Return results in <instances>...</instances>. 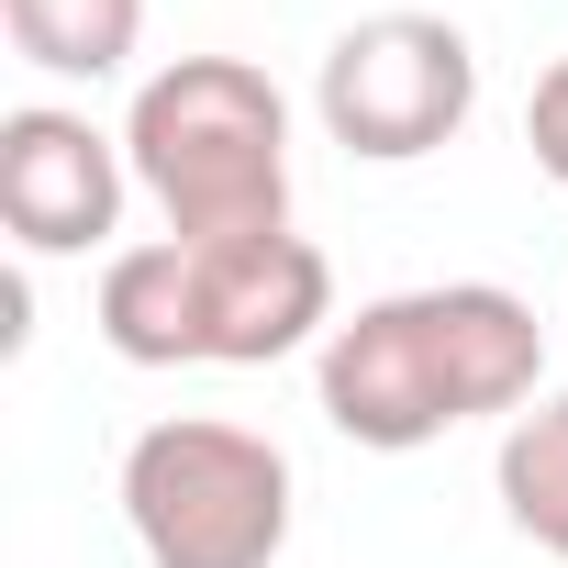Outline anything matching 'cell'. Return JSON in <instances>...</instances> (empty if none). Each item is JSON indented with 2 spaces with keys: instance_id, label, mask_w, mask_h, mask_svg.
Listing matches in <instances>:
<instances>
[{
  "instance_id": "6da1fadb",
  "label": "cell",
  "mask_w": 568,
  "mask_h": 568,
  "mask_svg": "<svg viewBox=\"0 0 568 568\" xmlns=\"http://www.w3.org/2000/svg\"><path fill=\"white\" fill-rule=\"evenodd\" d=\"M546 390V324L501 278H424V291L357 302L313 346V402L346 446L413 457L457 424H513Z\"/></svg>"
},
{
  "instance_id": "7a4b0ae2",
  "label": "cell",
  "mask_w": 568,
  "mask_h": 568,
  "mask_svg": "<svg viewBox=\"0 0 568 568\" xmlns=\"http://www.w3.org/2000/svg\"><path fill=\"white\" fill-rule=\"evenodd\" d=\"M134 190L179 245L291 234V101L245 57H168L123 101Z\"/></svg>"
},
{
  "instance_id": "3957f363",
  "label": "cell",
  "mask_w": 568,
  "mask_h": 568,
  "mask_svg": "<svg viewBox=\"0 0 568 568\" xmlns=\"http://www.w3.org/2000/svg\"><path fill=\"white\" fill-rule=\"evenodd\" d=\"M112 490H123L145 568H278L291 513H302L291 446L256 424H223V413H156L123 446Z\"/></svg>"
},
{
  "instance_id": "277c9868",
  "label": "cell",
  "mask_w": 568,
  "mask_h": 568,
  "mask_svg": "<svg viewBox=\"0 0 568 568\" xmlns=\"http://www.w3.org/2000/svg\"><path fill=\"white\" fill-rule=\"evenodd\" d=\"M313 112H324V134L357 168L446 156L468 134V112H479V45L446 12H368V23H346L324 45Z\"/></svg>"
},
{
  "instance_id": "5b68a950",
  "label": "cell",
  "mask_w": 568,
  "mask_h": 568,
  "mask_svg": "<svg viewBox=\"0 0 568 568\" xmlns=\"http://www.w3.org/2000/svg\"><path fill=\"white\" fill-rule=\"evenodd\" d=\"M134 201L123 134H101L68 101H12L0 112V223L23 256H112Z\"/></svg>"
},
{
  "instance_id": "8992f818",
  "label": "cell",
  "mask_w": 568,
  "mask_h": 568,
  "mask_svg": "<svg viewBox=\"0 0 568 568\" xmlns=\"http://www.w3.org/2000/svg\"><path fill=\"white\" fill-rule=\"evenodd\" d=\"M190 324L201 368H278L324 346L335 313V256L313 234H245V245H190Z\"/></svg>"
},
{
  "instance_id": "52a82bcc",
  "label": "cell",
  "mask_w": 568,
  "mask_h": 568,
  "mask_svg": "<svg viewBox=\"0 0 568 568\" xmlns=\"http://www.w3.org/2000/svg\"><path fill=\"white\" fill-rule=\"evenodd\" d=\"M90 324L123 368H201V324H190V245L179 234H145V245H112L101 256V291H90Z\"/></svg>"
},
{
  "instance_id": "ba28073f",
  "label": "cell",
  "mask_w": 568,
  "mask_h": 568,
  "mask_svg": "<svg viewBox=\"0 0 568 568\" xmlns=\"http://www.w3.org/2000/svg\"><path fill=\"white\" fill-rule=\"evenodd\" d=\"M0 34L34 79H68V90H101L134 68L145 45V0H0Z\"/></svg>"
},
{
  "instance_id": "9c48e42d",
  "label": "cell",
  "mask_w": 568,
  "mask_h": 568,
  "mask_svg": "<svg viewBox=\"0 0 568 568\" xmlns=\"http://www.w3.org/2000/svg\"><path fill=\"white\" fill-rule=\"evenodd\" d=\"M490 490H501L513 535H524V546H546V557L568 568V390L501 424V457H490Z\"/></svg>"
},
{
  "instance_id": "30bf717a",
  "label": "cell",
  "mask_w": 568,
  "mask_h": 568,
  "mask_svg": "<svg viewBox=\"0 0 568 568\" xmlns=\"http://www.w3.org/2000/svg\"><path fill=\"white\" fill-rule=\"evenodd\" d=\"M524 145H535V168L568 190V57L535 79V101H524Z\"/></svg>"
}]
</instances>
